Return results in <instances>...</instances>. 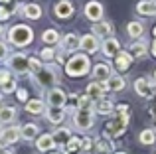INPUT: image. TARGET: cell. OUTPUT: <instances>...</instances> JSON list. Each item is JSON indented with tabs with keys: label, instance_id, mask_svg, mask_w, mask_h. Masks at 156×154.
<instances>
[{
	"label": "cell",
	"instance_id": "obj_1",
	"mask_svg": "<svg viewBox=\"0 0 156 154\" xmlns=\"http://www.w3.org/2000/svg\"><path fill=\"white\" fill-rule=\"evenodd\" d=\"M32 40H34V32H32V28L26 26V24H16V26H12L10 32H8V42L16 47L30 46Z\"/></svg>",
	"mask_w": 156,
	"mask_h": 154
},
{
	"label": "cell",
	"instance_id": "obj_2",
	"mask_svg": "<svg viewBox=\"0 0 156 154\" xmlns=\"http://www.w3.org/2000/svg\"><path fill=\"white\" fill-rule=\"evenodd\" d=\"M89 67H91V63H89V58L85 54H75L73 58L67 59V63H65V71H67V75H71V77L87 75Z\"/></svg>",
	"mask_w": 156,
	"mask_h": 154
},
{
	"label": "cell",
	"instance_id": "obj_3",
	"mask_svg": "<svg viewBox=\"0 0 156 154\" xmlns=\"http://www.w3.org/2000/svg\"><path fill=\"white\" fill-rule=\"evenodd\" d=\"M126 123H129V115H126V113H119L117 119H113L105 127V131H103L105 138H115V136L122 135V132L126 131Z\"/></svg>",
	"mask_w": 156,
	"mask_h": 154
},
{
	"label": "cell",
	"instance_id": "obj_4",
	"mask_svg": "<svg viewBox=\"0 0 156 154\" xmlns=\"http://www.w3.org/2000/svg\"><path fill=\"white\" fill-rule=\"evenodd\" d=\"M8 61V67H10L14 73L18 75H24V73H30V58L24 54H14L6 59Z\"/></svg>",
	"mask_w": 156,
	"mask_h": 154
},
{
	"label": "cell",
	"instance_id": "obj_5",
	"mask_svg": "<svg viewBox=\"0 0 156 154\" xmlns=\"http://www.w3.org/2000/svg\"><path fill=\"white\" fill-rule=\"evenodd\" d=\"M73 123H75V128H79V131H89L95 124V117H93L91 109H77L73 115Z\"/></svg>",
	"mask_w": 156,
	"mask_h": 154
},
{
	"label": "cell",
	"instance_id": "obj_6",
	"mask_svg": "<svg viewBox=\"0 0 156 154\" xmlns=\"http://www.w3.org/2000/svg\"><path fill=\"white\" fill-rule=\"evenodd\" d=\"M34 81L44 89H51V85L57 81L55 69H51V67H42L38 73H34Z\"/></svg>",
	"mask_w": 156,
	"mask_h": 154
},
{
	"label": "cell",
	"instance_id": "obj_7",
	"mask_svg": "<svg viewBox=\"0 0 156 154\" xmlns=\"http://www.w3.org/2000/svg\"><path fill=\"white\" fill-rule=\"evenodd\" d=\"M85 18L91 20V22H101L103 18V4L97 2V0H91V2L85 4Z\"/></svg>",
	"mask_w": 156,
	"mask_h": 154
},
{
	"label": "cell",
	"instance_id": "obj_8",
	"mask_svg": "<svg viewBox=\"0 0 156 154\" xmlns=\"http://www.w3.org/2000/svg\"><path fill=\"white\" fill-rule=\"evenodd\" d=\"M65 101H67V95H65L63 89L51 87L48 91V105L50 107H65Z\"/></svg>",
	"mask_w": 156,
	"mask_h": 154
},
{
	"label": "cell",
	"instance_id": "obj_9",
	"mask_svg": "<svg viewBox=\"0 0 156 154\" xmlns=\"http://www.w3.org/2000/svg\"><path fill=\"white\" fill-rule=\"evenodd\" d=\"M22 138V135H20V127H6L0 131V142L6 146V144H14L18 142V140Z\"/></svg>",
	"mask_w": 156,
	"mask_h": 154
},
{
	"label": "cell",
	"instance_id": "obj_10",
	"mask_svg": "<svg viewBox=\"0 0 156 154\" xmlns=\"http://www.w3.org/2000/svg\"><path fill=\"white\" fill-rule=\"evenodd\" d=\"M53 14L59 20L71 18L73 16V4L69 2V0H59V2H55V6H53Z\"/></svg>",
	"mask_w": 156,
	"mask_h": 154
},
{
	"label": "cell",
	"instance_id": "obj_11",
	"mask_svg": "<svg viewBox=\"0 0 156 154\" xmlns=\"http://www.w3.org/2000/svg\"><path fill=\"white\" fill-rule=\"evenodd\" d=\"M79 47L83 51H87V54H95L99 50V40H97L95 34H85L79 42Z\"/></svg>",
	"mask_w": 156,
	"mask_h": 154
},
{
	"label": "cell",
	"instance_id": "obj_12",
	"mask_svg": "<svg viewBox=\"0 0 156 154\" xmlns=\"http://www.w3.org/2000/svg\"><path fill=\"white\" fill-rule=\"evenodd\" d=\"M134 89H136V93H138L140 97L148 99V97L152 95V81L146 79V77H140V79L134 81Z\"/></svg>",
	"mask_w": 156,
	"mask_h": 154
},
{
	"label": "cell",
	"instance_id": "obj_13",
	"mask_svg": "<svg viewBox=\"0 0 156 154\" xmlns=\"http://www.w3.org/2000/svg\"><path fill=\"white\" fill-rule=\"evenodd\" d=\"M101 47H103V54L107 58H117V54L121 51V44H119V40H115V38H107Z\"/></svg>",
	"mask_w": 156,
	"mask_h": 154
},
{
	"label": "cell",
	"instance_id": "obj_14",
	"mask_svg": "<svg viewBox=\"0 0 156 154\" xmlns=\"http://www.w3.org/2000/svg\"><path fill=\"white\" fill-rule=\"evenodd\" d=\"M93 34L97 36V38H111L113 36V24L111 22H95V26H93Z\"/></svg>",
	"mask_w": 156,
	"mask_h": 154
},
{
	"label": "cell",
	"instance_id": "obj_15",
	"mask_svg": "<svg viewBox=\"0 0 156 154\" xmlns=\"http://www.w3.org/2000/svg\"><path fill=\"white\" fill-rule=\"evenodd\" d=\"M46 117L51 124H59L61 121L65 119V109L63 107H48L46 111Z\"/></svg>",
	"mask_w": 156,
	"mask_h": 154
},
{
	"label": "cell",
	"instance_id": "obj_16",
	"mask_svg": "<svg viewBox=\"0 0 156 154\" xmlns=\"http://www.w3.org/2000/svg\"><path fill=\"white\" fill-rule=\"evenodd\" d=\"M36 146H38L40 152H50L53 146H55V140H53V135H42L36 138Z\"/></svg>",
	"mask_w": 156,
	"mask_h": 154
},
{
	"label": "cell",
	"instance_id": "obj_17",
	"mask_svg": "<svg viewBox=\"0 0 156 154\" xmlns=\"http://www.w3.org/2000/svg\"><path fill=\"white\" fill-rule=\"evenodd\" d=\"M136 12L142 16H154L156 14V0H140L136 4Z\"/></svg>",
	"mask_w": 156,
	"mask_h": 154
},
{
	"label": "cell",
	"instance_id": "obj_18",
	"mask_svg": "<svg viewBox=\"0 0 156 154\" xmlns=\"http://www.w3.org/2000/svg\"><path fill=\"white\" fill-rule=\"evenodd\" d=\"M105 85H107V89L109 91H122V89L126 87V81H125V77H121V75H111L109 79L105 81Z\"/></svg>",
	"mask_w": 156,
	"mask_h": 154
},
{
	"label": "cell",
	"instance_id": "obj_19",
	"mask_svg": "<svg viewBox=\"0 0 156 154\" xmlns=\"http://www.w3.org/2000/svg\"><path fill=\"white\" fill-rule=\"evenodd\" d=\"M133 59L134 58L130 54H126V51H119L117 58H115V65H117L119 71H126V69H129V65L133 63Z\"/></svg>",
	"mask_w": 156,
	"mask_h": 154
},
{
	"label": "cell",
	"instance_id": "obj_20",
	"mask_svg": "<svg viewBox=\"0 0 156 154\" xmlns=\"http://www.w3.org/2000/svg\"><path fill=\"white\" fill-rule=\"evenodd\" d=\"M103 91H107V85L105 81L103 83H89L87 85V97H91V101H99Z\"/></svg>",
	"mask_w": 156,
	"mask_h": 154
},
{
	"label": "cell",
	"instance_id": "obj_21",
	"mask_svg": "<svg viewBox=\"0 0 156 154\" xmlns=\"http://www.w3.org/2000/svg\"><path fill=\"white\" fill-rule=\"evenodd\" d=\"M79 42H81V38L77 34H65L63 38H61L63 50H67V51H75L77 47H79Z\"/></svg>",
	"mask_w": 156,
	"mask_h": 154
},
{
	"label": "cell",
	"instance_id": "obj_22",
	"mask_svg": "<svg viewBox=\"0 0 156 154\" xmlns=\"http://www.w3.org/2000/svg\"><path fill=\"white\" fill-rule=\"evenodd\" d=\"M22 14L28 20H40L42 18V8H40V4H26V6H22Z\"/></svg>",
	"mask_w": 156,
	"mask_h": 154
},
{
	"label": "cell",
	"instance_id": "obj_23",
	"mask_svg": "<svg viewBox=\"0 0 156 154\" xmlns=\"http://www.w3.org/2000/svg\"><path fill=\"white\" fill-rule=\"evenodd\" d=\"M38 132H40V128L34 123H26L24 127H20V135H22L24 140H34L38 136Z\"/></svg>",
	"mask_w": 156,
	"mask_h": 154
},
{
	"label": "cell",
	"instance_id": "obj_24",
	"mask_svg": "<svg viewBox=\"0 0 156 154\" xmlns=\"http://www.w3.org/2000/svg\"><path fill=\"white\" fill-rule=\"evenodd\" d=\"M146 51H148V47H146V42H144V40H138L136 44H133V46H130V55H133L134 59H142L146 55Z\"/></svg>",
	"mask_w": 156,
	"mask_h": 154
},
{
	"label": "cell",
	"instance_id": "obj_25",
	"mask_svg": "<svg viewBox=\"0 0 156 154\" xmlns=\"http://www.w3.org/2000/svg\"><path fill=\"white\" fill-rule=\"evenodd\" d=\"M26 113H30V115H42L44 101L42 99H28L26 101Z\"/></svg>",
	"mask_w": 156,
	"mask_h": 154
},
{
	"label": "cell",
	"instance_id": "obj_26",
	"mask_svg": "<svg viewBox=\"0 0 156 154\" xmlns=\"http://www.w3.org/2000/svg\"><path fill=\"white\" fill-rule=\"evenodd\" d=\"M126 34H129L130 38H134V40L142 38V34H144V26H142V22H129V26H126Z\"/></svg>",
	"mask_w": 156,
	"mask_h": 154
},
{
	"label": "cell",
	"instance_id": "obj_27",
	"mask_svg": "<svg viewBox=\"0 0 156 154\" xmlns=\"http://www.w3.org/2000/svg\"><path fill=\"white\" fill-rule=\"evenodd\" d=\"M16 119V109L10 105H4L0 107V123H12Z\"/></svg>",
	"mask_w": 156,
	"mask_h": 154
},
{
	"label": "cell",
	"instance_id": "obj_28",
	"mask_svg": "<svg viewBox=\"0 0 156 154\" xmlns=\"http://www.w3.org/2000/svg\"><path fill=\"white\" fill-rule=\"evenodd\" d=\"M93 75L97 77V79H109L111 77V67L107 65V63H99V65H95L93 67Z\"/></svg>",
	"mask_w": 156,
	"mask_h": 154
},
{
	"label": "cell",
	"instance_id": "obj_29",
	"mask_svg": "<svg viewBox=\"0 0 156 154\" xmlns=\"http://www.w3.org/2000/svg\"><path fill=\"white\" fill-rule=\"evenodd\" d=\"M42 42L48 44V46H55V44L59 42V34H57L53 28H50V30H46L42 34Z\"/></svg>",
	"mask_w": 156,
	"mask_h": 154
},
{
	"label": "cell",
	"instance_id": "obj_30",
	"mask_svg": "<svg viewBox=\"0 0 156 154\" xmlns=\"http://www.w3.org/2000/svg\"><path fill=\"white\" fill-rule=\"evenodd\" d=\"M95 111L99 113V115H111L113 113V103L111 101H105V99H99L95 105Z\"/></svg>",
	"mask_w": 156,
	"mask_h": 154
},
{
	"label": "cell",
	"instance_id": "obj_31",
	"mask_svg": "<svg viewBox=\"0 0 156 154\" xmlns=\"http://www.w3.org/2000/svg\"><path fill=\"white\" fill-rule=\"evenodd\" d=\"M71 138V131H69V128H65V127H61V128H57L55 132H53V140H55V142H67V140Z\"/></svg>",
	"mask_w": 156,
	"mask_h": 154
},
{
	"label": "cell",
	"instance_id": "obj_32",
	"mask_svg": "<svg viewBox=\"0 0 156 154\" xmlns=\"http://www.w3.org/2000/svg\"><path fill=\"white\" fill-rule=\"evenodd\" d=\"M138 140H140V144H154L156 132L152 131V128H144V131L138 135Z\"/></svg>",
	"mask_w": 156,
	"mask_h": 154
},
{
	"label": "cell",
	"instance_id": "obj_33",
	"mask_svg": "<svg viewBox=\"0 0 156 154\" xmlns=\"http://www.w3.org/2000/svg\"><path fill=\"white\" fill-rule=\"evenodd\" d=\"M0 91H4V93H12V91H16V77L12 75L10 79H6L2 85H0Z\"/></svg>",
	"mask_w": 156,
	"mask_h": 154
},
{
	"label": "cell",
	"instance_id": "obj_34",
	"mask_svg": "<svg viewBox=\"0 0 156 154\" xmlns=\"http://www.w3.org/2000/svg\"><path fill=\"white\" fill-rule=\"evenodd\" d=\"M81 146H83L81 138H73V136H71V138L67 140V152H71V154H73V152H77Z\"/></svg>",
	"mask_w": 156,
	"mask_h": 154
},
{
	"label": "cell",
	"instance_id": "obj_35",
	"mask_svg": "<svg viewBox=\"0 0 156 154\" xmlns=\"http://www.w3.org/2000/svg\"><path fill=\"white\" fill-rule=\"evenodd\" d=\"M97 150H99L101 154H107V152H111V150H113V144H111L107 138H101L99 142H97Z\"/></svg>",
	"mask_w": 156,
	"mask_h": 154
},
{
	"label": "cell",
	"instance_id": "obj_36",
	"mask_svg": "<svg viewBox=\"0 0 156 154\" xmlns=\"http://www.w3.org/2000/svg\"><path fill=\"white\" fill-rule=\"evenodd\" d=\"M40 58H42L44 61H51V59L55 58V54H53V50H51V47H44V50L40 51Z\"/></svg>",
	"mask_w": 156,
	"mask_h": 154
},
{
	"label": "cell",
	"instance_id": "obj_37",
	"mask_svg": "<svg viewBox=\"0 0 156 154\" xmlns=\"http://www.w3.org/2000/svg\"><path fill=\"white\" fill-rule=\"evenodd\" d=\"M42 61H40L38 58H30V73H38L40 69H42Z\"/></svg>",
	"mask_w": 156,
	"mask_h": 154
},
{
	"label": "cell",
	"instance_id": "obj_38",
	"mask_svg": "<svg viewBox=\"0 0 156 154\" xmlns=\"http://www.w3.org/2000/svg\"><path fill=\"white\" fill-rule=\"evenodd\" d=\"M77 107L79 109H89L91 107V97H79V99H77Z\"/></svg>",
	"mask_w": 156,
	"mask_h": 154
},
{
	"label": "cell",
	"instance_id": "obj_39",
	"mask_svg": "<svg viewBox=\"0 0 156 154\" xmlns=\"http://www.w3.org/2000/svg\"><path fill=\"white\" fill-rule=\"evenodd\" d=\"M12 16V12L8 10V8H4V6H0V22H6L8 18Z\"/></svg>",
	"mask_w": 156,
	"mask_h": 154
},
{
	"label": "cell",
	"instance_id": "obj_40",
	"mask_svg": "<svg viewBox=\"0 0 156 154\" xmlns=\"http://www.w3.org/2000/svg\"><path fill=\"white\" fill-rule=\"evenodd\" d=\"M16 97H18V101L26 103V101H28V91H26V89H16Z\"/></svg>",
	"mask_w": 156,
	"mask_h": 154
},
{
	"label": "cell",
	"instance_id": "obj_41",
	"mask_svg": "<svg viewBox=\"0 0 156 154\" xmlns=\"http://www.w3.org/2000/svg\"><path fill=\"white\" fill-rule=\"evenodd\" d=\"M10 77H12V73L8 69H0V85H2L6 79H10Z\"/></svg>",
	"mask_w": 156,
	"mask_h": 154
},
{
	"label": "cell",
	"instance_id": "obj_42",
	"mask_svg": "<svg viewBox=\"0 0 156 154\" xmlns=\"http://www.w3.org/2000/svg\"><path fill=\"white\" fill-rule=\"evenodd\" d=\"M4 58H8V46L4 42H0V59H4Z\"/></svg>",
	"mask_w": 156,
	"mask_h": 154
},
{
	"label": "cell",
	"instance_id": "obj_43",
	"mask_svg": "<svg viewBox=\"0 0 156 154\" xmlns=\"http://www.w3.org/2000/svg\"><path fill=\"white\" fill-rule=\"evenodd\" d=\"M0 154H14V152H12L10 148H4V146H2V148H0Z\"/></svg>",
	"mask_w": 156,
	"mask_h": 154
},
{
	"label": "cell",
	"instance_id": "obj_44",
	"mask_svg": "<svg viewBox=\"0 0 156 154\" xmlns=\"http://www.w3.org/2000/svg\"><path fill=\"white\" fill-rule=\"evenodd\" d=\"M152 55H154V58H156V42L152 44Z\"/></svg>",
	"mask_w": 156,
	"mask_h": 154
},
{
	"label": "cell",
	"instance_id": "obj_45",
	"mask_svg": "<svg viewBox=\"0 0 156 154\" xmlns=\"http://www.w3.org/2000/svg\"><path fill=\"white\" fill-rule=\"evenodd\" d=\"M4 34V28H2V24H0V36H2Z\"/></svg>",
	"mask_w": 156,
	"mask_h": 154
},
{
	"label": "cell",
	"instance_id": "obj_46",
	"mask_svg": "<svg viewBox=\"0 0 156 154\" xmlns=\"http://www.w3.org/2000/svg\"><path fill=\"white\" fill-rule=\"evenodd\" d=\"M0 2H2V4H6V2H10V0H0Z\"/></svg>",
	"mask_w": 156,
	"mask_h": 154
},
{
	"label": "cell",
	"instance_id": "obj_47",
	"mask_svg": "<svg viewBox=\"0 0 156 154\" xmlns=\"http://www.w3.org/2000/svg\"><path fill=\"white\" fill-rule=\"evenodd\" d=\"M115 154H126V152H115Z\"/></svg>",
	"mask_w": 156,
	"mask_h": 154
},
{
	"label": "cell",
	"instance_id": "obj_48",
	"mask_svg": "<svg viewBox=\"0 0 156 154\" xmlns=\"http://www.w3.org/2000/svg\"><path fill=\"white\" fill-rule=\"evenodd\" d=\"M154 38H156V28H154Z\"/></svg>",
	"mask_w": 156,
	"mask_h": 154
},
{
	"label": "cell",
	"instance_id": "obj_49",
	"mask_svg": "<svg viewBox=\"0 0 156 154\" xmlns=\"http://www.w3.org/2000/svg\"><path fill=\"white\" fill-rule=\"evenodd\" d=\"M154 81H156V71H154Z\"/></svg>",
	"mask_w": 156,
	"mask_h": 154
},
{
	"label": "cell",
	"instance_id": "obj_50",
	"mask_svg": "<svg viewBox=\"0 0 156 154\" xmlns=\"http://www.w3.org/2000/svg\"><path fill=\"white\" fill-rule=\"evenodd\" d=\"M0 101H2V93H0Z\"/></svg>",
	"mask_w": 156,
	"mask_h": 154
},
{
	"label": "cell",
	"instance_id": "obj_51",
	"mask_svg": "<svg viewBox=\"0 0 156 154\" xmlns=\"http://www.w3.org/2000/svg\"><path fill=\"white\" fill-rule=\"evenodd\" d=\"M2 146H4V144H2V142H0V148H2Z\"/></svg>",
	"mask_w": 156,
	"mask_h": 154
},
{
	"label": "cell",
	"instance_id": "obj_52",
	"mask_svg": "<svg viewBox=\"0 0 156 154\" xmlns=\"http://www.w3.org/2000/svg\"><path fill=\"white\" fill-rule=\"evenodd\" d=\"M51 154H57V152H51Z\"/></svg>",
	"mask_w": 156,
	"mask_h": 154
}]
</instances>
